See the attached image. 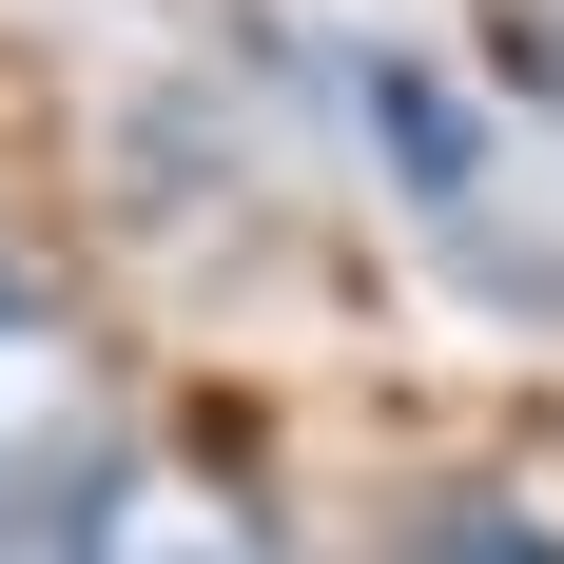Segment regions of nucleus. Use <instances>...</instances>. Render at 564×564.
<instances>
[{
  "label": "nucleus",
  "mask_w": 564,
  "mask_h": 564,
  "mask_svg": "<svg viewBox=\"0 0 564 564\" xmlns=\"http://www.w3.org/2000/svg\"><path fill=\"white\" fill-rule=\"evenodd\" d=\"M429 564H564V525L525 507V487H448V525H429Z\"/></svg>",
  "instance_id": "20e7f679"
},
{
  "label": "nucleus",
  "mask_w": 564,
  "mask_h": 564,
  "mask_svg": "<svg viewBox=\"0 0 564 564\" xmlns=\"http://www.w3.org/2000/svg\"><path fill=\"white\" fill-rule=\"evenodd\" d=\"M78 409H98V350H78V312H40V292L0 273V487L78 448Z\"/></svg>",
  "instance_id": "f03ea898"
},
{
  "label": "nucleus",
  "mask_w": 564,
  "mask_h": 564,
  "mask_svg": "<svg viewBox=\"0 0 564 564\" xmlns=\"http://www.w3.org/2000/svg\"><path fill=\"white\" fill-rule=\"evenodd\" d=\"M0 564H98V545H78V525H0Z\"/></svg>",
  "instance_id": "423d86ee"
},
{
  "label": "nucleus",
  "mask_w": 564,
  "mask_h": 564,
  "mask_svg": "<svg viewBox=\"0 0 564 564\" xmlns=\"http://www.w3.org/2000/svg\"><path fill=\"white\" fill-rule=\"evenodd\" d=\"M507 78H525V98L564 117V20H507Z\"/></svg>",
  "instance_id": "39448f33"
},
{
  "label": "nucleus",
  "mask_w": 564,
  "mask_h": 564,
  "mask_svg": "<svg viewBox=\"0 0 564 564\" xmlns=\"http://www.w3.org/2000/svg\"><path fill=\"white\" fill-rule=\"evenodd\" d=\"M78 545L98 564H273V525H253V487H215V467H117Z\"/></svg>",
  "instance_id": "f257e3e1"
},
{
  "label": "nucleus",
  "mask_w": 564,
  "mask_h": 564,
  "mask_svg": "<svg viewBox=\"0 0 564 564\" xmlns=\"http://www.w3.org/2000/svg\"><path fill=\"white\" fill-rule=\"evenodd\" d=\"M370 117H390V156H409V195H429V215H487V156H467V98L448 78H429V58H370Z\"/></svg>",
  "instance_id": "7ed1b4c3"
}]
</instances>
